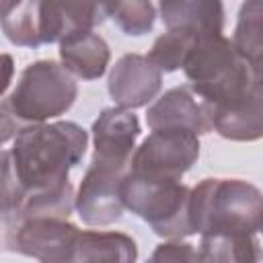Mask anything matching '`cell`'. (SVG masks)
Returning a JSON list of instances; mask_svg holds the SVG:
<instances>
[{
	"instance_id": "cell-1",
	"label": "cell",
	"mask_w": 263,
	"mask_h": 263,
	"mask_svg": "<svg viewBox=\"0 0 263 263\" xmlns=\"http://www.w3.org/2000/svg\"><path fill=\"white\" fill-rule=\"evenodd\" d=\"M84 148L86 134L76 123L21 129L10 150V164L27 199L68 187V171L82 158Z\"/></svg>"
},
{
	"instance_id": "cell-2",
	"label": "cell",
	"mask_w": 263,
	"mask_h": 263,
	"mask_svg": "<svg viewBox=\"0 0 263 263\" xmlns=\"http://www.w3.org/2000/svg\"><path fill=\"white\" fill-rule=\"evenodd\" d=\"M189 222L201 234H257L261 195L240 181L205 179L189 195Z\"/></svg>"
},
{
	"instance_id": "cell-3",
	"label": "cell",
	"mask_w": 263,
	"mask_h": 263,
	"mask_svg": "<svg viewBox=\"0 0 263 263\" xmlns=\"http://www.w3.org/2000/svg\"><path fill=\"white\" fill-rule=\"evenodd\" d=\"M121 203L152 224L156 234L181 236L191 234L189 189L179 183L146 181L125 173L119 185Z\"/></svg>"
},
{
	"instance_id": "cell-4",
	"label": "cell",
	"mask_w": 263,
	"mask_h": 263,
	"mask_svg": "<svg viewBox=\"0 0 263 263\" xmlns=\"http://www.w3.org/2000/svg\"><path fill=\"white\" fill-rule=\"evenodd\" d=\"M74 97L76 84L66 68L55 62H37L23 72L6 107L18 119L41 121L64 113L74 103Z\"/></svg>"
},
{
	"instance_id": "cell-5",
	"label": "cell",
	"mask_w": 263,
	"mask_h": 263,
	"mask_svg": "<svg viewBox=\"0 0 263 263\" xmlns=\"http://www.w3.org/2000/svg\"><path fill=\"white\" fill-rule=\"evenodd\" d=\"M197 154L199 144L195 134L175 127L154 129L138 148L134 158H129V175L146 181L179 183Z\"/></svg>"
},
{
	"instance_id": "cell-6",
	"label": "cell",
	"mask_w": 263,
	"mask_h": 263,
	"mask_svg": "<svg viewBox=\"0 0 263 263\" xmlns=\"http://www.w3.org/2000/svg\"><path fill=\"white\" fill-rule=\"evenodd\" d=\"M92 132H95L92 164L125 171V166L129 164L134 142L140 134L136 115L123 109H107L95 121Z\"/></svg>"
},
{
	"instance_id": "cell-7",
	"label": "cell",
	"mask_w": 263,
	"mask_h": 263,
	"mask_svg": "<svg viewBox=\"0 0 263 263\" xmlns=\"http://www.w3.org/2000/svg\"><path fill=\"white\" fill-rule=\"evenodd\" d=\"M125 173L90 164L76 199L80 218L86 224H109L121 216L119 185Z\"/></svg>"
},
{
	"instance_id": "cell-8",
	"label": "cell",
	"mask_w": 263,
	"mask_h": 263,
	"mask_svg": "<svg viewBox=\"0 0 263 263\" xmlns=\"http://www.w3.org/2000/svg\"><path fill=\"white\" fill-rule=\"evenodd\" d=\"M160 86L158 68L142 55H125L113 70L109 80V92L125 107L144 105L154 97Z\"/></svg>"
},
{
	"instance_id": "cell-9",
	"label": "cell",
	"mask_w": 263,
	"mask_h": 263,
	"mask_svg": "<svg viewBox=\"0 0 263 263\" xmlns=\"http://www.w3.org/2000/svg\"><path fill=\"white\" fill-rule=\"evenodd\" d=\"M148 123L154 129H187L191 134H203L210 129L208 111L203 103H195L187 88H175L166 92L150 111Z\"/></svg>"
},
{
	"instance_id": "cell-10",
	"label": "cell",
	"mask_w": 263,
	"mask_h": 263,
	"mask_svg": "<svg viewBox=\"0 0 263 263\" xmlns=\"http://www.w3.org/2000/svg\"><path fill=\"white\" fill-rule=\"evenodd\" d=\"M136 242L117 232H78L68 263H134Z\"/></svg>"
},
{
	"instance_id": "cell-11",
	"label": "cell",
	"mask_w": 263,
	"mask_h": 263,
	"mask_svg": "<svg viewBox=\"0 0 263 263\" xmlns=\"http://www.w3.org/2000/svg\"><path fill=\"white\" fill-rule=\"evenodd\" d=\"M60 55L64 60V68L88 80L99 78L109 62L107 43L90 31H80L66 37L62 41Z\"/></svg>"
},
{
	"instance_id": "cell-12",
	"label": "cell",
	"mask_w": 263,
	"mask_h": 263,
	"mask_svg": "<svg viewBox=\"0 0 263 263\" xmlns=\"http://www.w3.org/2000/svg\"><path fill=\"white\" fill-rule=\"evenodd\" d=\"M160 12L168 29H185L197 37L220 35L222 29V6L218 2H164Z\"/></svg>"
},
{
	"instance_id": "cell-13",
	"label": "cell",
	"mask_w": 263,
	"mask_h": 263,
	"mask_svg": "<svg viewBox=\"0 0 263 263\" xmlns=\"http://www.w3.org/2000/svg\"><path fill=\"white\" fill-rule=\"evenodd\" d=\"M257 247L253 234H203L199 259L203 263H257Z\"/></svg>"
},
{
	"instance_id": "cell-14",
	"label": "cell",
	"mask_w": 263,
	"mask_h": 263,
	"mask_svg": "<svg viewBox=\"0 0 263 263\" xmlns=\"http://www.w3.org/2000/svg\"><path fill=\"white\" fill-rule=\"evenodd\" d=\"M261 2H251L242 6L240 23L236 29V43L234 49L249 60L251 64L259 66V53H261Z\"/></svg>"
},
{
	"instance_id": "cell-15",
	"label": "cell",
	"mask_w": 263,
	"mask_h": 263,
	"mask_svg": "<svg viewBox=\"0 0 263 263\" xmlns=\"http://www.w3.org/2000/svg\"><path fill=\"white\" fill-rule=\"evenodd\" d=\"M105 14H111L119 27L129 35H142L154 23V6L148 2L132 4H103Z\"/></svg>"
},
{
	"instance_id": "cell-16",
	"label": "cell",
	"mask_w": 263,
	"mask_h": 263,
	"mask_svg": "<svg viewBox=\"0 0 263 263\" xmlns=\"http://www.w3.org/2000/svg\"><path fill=\"white\" fill-rule=\"evenodd\" d=\"M148 263H201L199 253L191 245H160Z\"/></svg>"
},
{
	"instance_id": "cell-17",
	"label": "cell",
	"mask_w": 263,
	"mask_h": 263,
	"mask_svg": "<svg viewBox=\"0 0 263 263\" xmlns=\"http://www.w3.org/2000/svg\"><path fill=\"white\" fill-rule=\"evenodd\" d=\"M14 134H16V119L4 103V105H0V144H4Z\"/></svg>"
},
{
	"instance_id": "cell-18",
	"label": "cell",
	"mask_w": 263,
	"mask_h": 263,
	"mask_svg": "<svg viewBox=\"0 0 263 263\" xmlns=\"http://www.w3.org/2000/svg\"><path fill=\"white\" fill-rule=\"evenodd\" d=\"M10 76H12V60H10V55L0 53V95L6 90Z\"/></svg>"
}]
</instances>
